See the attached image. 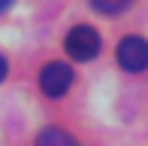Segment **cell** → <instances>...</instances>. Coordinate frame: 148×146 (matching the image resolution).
Here are the masks:
<instances>
[{"mask_svg": "<svg viewBox=\"0 0 148 146\" xmlns=\"http://www.w3.org/2000/svg\"><path fill=\"white\" fill-rule=\"evenodd\" d=\"M9 6H12V0H0V12H6Z\"/></svg>", "mask_w": 148, "mask_h": 146, "instance_id": "7", "label": "cell"}, {"mask_svg": "<svg viewBox=\"0 0 148 146\" xmlns=\"http://www.w3.org/2000/svg\"><path fill=\"white\" fill-rule=\"evenodd\" d=\"M6 73H9V64H6V58L0 55V82H3V79H6Z\"/></svg>", "mask_w": 148, "mask_h": 146, "instance_id": "6", "label": "cell"}, {"mask_svg": "<svg viewBox=\"0 0 148 146\" xmlns=\"http://www.w3.org/2000/svg\"><path fill=\"white\" fill-rule=\"evenodd\" d=\"M100 46H103V40H100V34L91 24H76L64 40V49L73 61H91V58H97Z\"/></svg>", "mask_w": 148, "mask_h": 146, "instance_id": "1", "label": "cell"}, {"mask_svg": "<svg viewBox=\"0 0 148 146\" xmlns=\"http://www.w3.org/2000/svg\"><path fill=\"white\" fill-rule=\"evenodd\" d=\"M36 146H79V140L66 134L64 128H42L36 137Z\"/></svg>", "mask_w": 148, "mask_h": 146, "instance_id": "4", "label": "cell"}, {"mask_svg": "<svg viewBox=\"0 0 148 146\" xmlns=\"http://www.w3.org/2000/svg\"><path fill=\"white\" fill-rule=\"evenodd\" d=\"M118 64L127 73H142L148 67V40H142V37H124L118 43Z\"/></svg>", "mask_w": 148, "mask_h": 146, "instance_id": "3", "label": "cell"}, {"mask_svg": "<svg viewBox=\"0 0 148 146\" xmlns=\"http://www.w3.org/2000/svg\"><path fill=\"white\" fill-rule=\"evenodd\" d=\"M91 9H97L100 15H121L124 9H130L133 0H88Z\"/></svg>", "mask_w": 148, "mask_h": 146, "instance_id": "5", "label": "cell"}, {"mask_svg": "<svg viewBox=\"0 0 148 146\" xmlns=\"http://www.w3.org/2000/svg\"><path fill=\"white\" fill-rule=\"evenodd\" d=\"M73 85V70L66 67L64 61H51L39 70V88L49 97H64Z\"/></svg>", "mask_w": 148, "mask_h": 146, "instance_id": "2", "label": "cell"}]
</instances>
